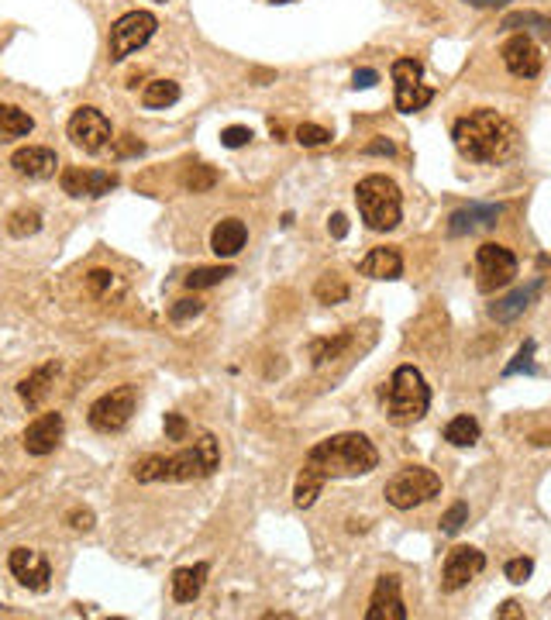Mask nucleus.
Here are the masks:
<instances>
[{"label": "nucleus", "mask_w": 551, "mask_h": 620, "mask_svg": "<svg viewBox=\"0 0 551 620\" xmlns=\"http://www.w3.org/2000/svg\"><path fill=\"white\" fill-rule=\"evenodd\" d=\"M452 142L469 162H500L517 149V128L483 107L452 124Z\"/></svg>", "instance_id": "obj_1"}, {"label": "nucleus", "mask_w": 551, "mask_h": 620, "mask_svg": "<svg viewBox=\"0 0 551 620\" xmlns=\"http://www.w3.org/2000/svg\"><path fill=\"white\" fill-rule=\"evenodd\" d=\"M221 465V448L214 434H200L190 448L176 455H145L134 462V479L138 483H194L207 479Z\"/></svg>", "instance_id": "obj_2"}, {"label": "nucleus", "mask_w": 551, "mask_h": 620, "mask_svg": "<svg viewBox=\"0 0 551 620\" xmlns=\"http://www.w3.org/2000/svg\"><path fill=\"white\" fill-rule=\"evenodd\" d=\"M314 472H321L325 479H356L365 476L379 465V452L376 445L358 431L348 434H331L325 441H318L310 452H307V462Z\"/></svg>", "instance_id": "obj_3"}, {"label": "nucleus", "mask_w": 551, "mask_h": 620, "mask_svg": "<svg viewBox=\"0 0 551 620\" xmlns=\"http://www.w3.org/2000/svg\"><path fill=\"white\" fill-rule=\"evenodd\" d=\"M383 403H386L389 424H396V428L417 424L424 414H427V407H431V386L424 383L421 369L400 366V369L393 372L386 390H383Z\"/></svg>", "instance_id": "obj_4"}, {"label": "nucleus", "mask_w": 551, "mask_h": 620, "mask_svg": "<svg viewBox=\"0 0 551 620\" xmlns=\"http://www.w3.org/2000/svg\"><path fill=\"white\" fill-rule=\"evenodd\" d=\"M356 204L358 214L365 221L369 231H393L403 214V200H400V186L372 173L356 186Z\"/></svg>", "instance_id": "obj_5"}, {"label": "nucleus", "mask_w": 551, "mask_h": 620, "mask_svg": "<svg viewBox=\"0 0 551 620\" xmlns=\"http://www.w3.org/2000/svg\"><path fill=\"white\" fill-rule=\"evenodd\" d=\"M438 493H441V479H438V472H431L424 465H407L386 483V503L396 510H414L427 500H434Z\"/></svg>", "instance_id": "obj_6"}, {"label": "nucleus", "mask_w": 551, "mask_h": 620, "mask_svg": "<svg viewBox=\"0 0 551 620\" xmlns=\"http://www.w3.org/2000/svg\"><path fill=\"white\" fill-rule=\"evenodd\" d=\"M156 28H159V21L149 11H128V14H121L111 25V38H107V56H111V62H125L131 52H138L142 45H149Z\"/></svg>", "instance_id": "obj_7"}, {"label": "nucleus", "mask_w": 551, "mask_h": 620, "mask_svg": "<svg viewBox=\"0 0 551 620\" xmlns=\"http://www.w3.org/2000/svg\"><path fill=\"white\" fill-rule=\"evenodd\" d=\"M134 403H138V390L125 383V386H118V390H111L100 400L90 403L87 421H90V428L97 434H118L128 428L131 414H134Z\"/></svg>", "instance_id": "obj_8"}, {"label": "nucleus", "mask_w": 551, "mask_h": 620, "mask_svg": "<svg viewBox=\"0 0 551 620\" xmlns=\"http://www.w3.org/2000/svg\"><path fill=\"white\" fill-rule=\"evenodd\" d=\"M517 279V255L503 245H479L476 252V286L483 293H496Z\"/></svg>", "instance_id": "obj_9"}, {"label": "nucleus", "mask_w": 551, "mask_h": 620, "mask_svg": "<svg viewBox=\"0 0 551 620\" xmlns=\"http://www.w3.org/2000/svg\"><path fill=\"white\" fill-rule=\"evenodd\" d=\"M424 66L417 59H396L393 62V83H396V111L403 114H414V111H424L431 100H434V90L421 83Z\"/></svg>", "instance_id": "obj_10"}, {"label": "nucleus", "mask_w": 551, "mask_h": 620, "mask_svg": "<svg viewBox=\"0 0 551 620\" xmlns=\"http://www.w3.org/2000/svg\"><path fill=\"white\" fill-rule=\"evenodd\" d=\"M65 135H69V142L76 145V149H83V152L97 155L107 149V142L114 138L111 135V121L100 114L97 107H80L69 124H65Z\"/></svg>", "instance_id": "obj_11"}, {"label": "nucleus", "mask_w": 551, "mask_h": 620, "mask_svg": "<svg viewBox=\"0 0 551 620\" xmlns=\"http://www.w3.org/2000/svg\"><path fill=\"white\" fill-rule=\"evenodd\" d=\"M7 569H11V576H14L21 586L32 589V593H45L49 583H52L49 558L42 555V552H34V548H14V552L7 555Z\"/></svg>", "instance_id": "obj_12"}, {"label": "nucleus", "mask_w": 551, "mask_h": 620, "mask_svg": "<svg viewBox=\"0 0 551 620\" xmlns=\"http://www.w3.org/2000/svg\"><path fill=\"white\" fill-rule=\"evenodd\" d=\"M486 569V555L472 545H458L445 558V572H441V586L448 593H458L462 586H469V579H476Z\"/></svg>", "instance_id": "obj_13"}, {"label": "nucleus", "mask_w": 551, "mask_h": 620, "mask_svg": "<svg viewBox=\"0 0 551 620\" xmlns=\"http://www.w3.org/2000/svg\"><path fill=\"white\" fill-rule=\"evenodd\" d=\"M59 183H63V193L69 197H107L111 190H118V176L114 173H103V169H80V166H69L63 169V176H59Z\"/></svg>", "instance_id": "obj_14"}, {"label": "nucleus", "mask_w": 551, "mask_h": 620, "mask_svg": "<svg viewBox=\"0 0 551 620\" xmlns=\"http://www.w3.org/2000/svg\"><path fill=\"white\" fill-rule=\"evenodd\" d=\"M65 434V421L63 414H42V417H34L32 424L25 428V452L28 455H52L56 448H59V441H63Z\"/></svg>", "instance_id": "obj_15"}, {"label": "nucleus", "mask_w": 551, "mask_h": 620, "mask_svg": "<svg viewBox=\"0 0 551 620\" xmlns=\"http://www.w3.org/2000/svg\"><path fill=\"white\" fill-rule=\"evenodd\" d=\"M500 56H503V66H507L514 76H520V80H534V76L541 73V52H538V45H534L527 35L507 38L503 49H500Z\"/></svg>", "instance_id": "obj_16"}, {"label": "nucleus", "mask_w": 551, "mask_h": 620, "mask_svg": "<svg viewBox=\"0 0 551 620\" xmlns=\"http://www.w3.org/2000/svg\"><path fill=\"white\" fill-rule=\"evenodd\" d=\"M365 620H407V607L400 596V579L396 576H379V583L372 589Z\"/></svg>", "instance_id": "obj_17"}, {"label": "nucleus", "mask_w": 551, "mask_h": 620, "mask_svg": "<svg viewBox=\"0 0 551 620\" xmlns=\"http://www.w3.org/2000/svg\"><path fill=\"white\" fill-rule=\"evenodd\" d=\"M503 214V207L500 204H469V207H462V211H455L448 217V235L452 238H462V235H476V231H486L493 228L496 221Z\"/></svg>", "instance_id": "obj_18"}, {"label": "nucleus", "mask_w": 551, "mask_h": 620, "mask_svg": "<svg viewBox=\"0 0 551 620\" xmlns=\"http://www.w3.org/2000/svg\"><path fill=\"white\" fill-rule=\"evenodd\" d=\"M59 166V155L52 149H42V145H28V149H18L11 155V169L25 180H49Z\"/></svg>", "instance_id": "obj_19"}, {"label": "nucleus", "mask_w": 551, "mask_h": 620, "mask_svg": "<svg viewBox=\"0 0 551 620\" xmlns=\"http://www.w3.org/2000/svg\"><path fill=\"white\" fill-rule=\"evenodd\" d=\"M541 290H545V279H541V276L531 279L527 286H520V290H514V293H507L503 300H496V304L489 307V317H493V321H500V324L517 321L520 314H527L531 304L541 297Z\"/></svg>", "instance_id": "obj_20"}, {"label": "nucleus", "mask_w": 551, "mask_h": 620, "mask_svg": "<svg viewBox=\"0 0 551 620\" xmlns=\"http://www.w3.org/2000/svg\"><path fill=\"white\" fill-rule=\"evenodd\" d=\"M56 376H59V362H45V366H38L32 369L21 383H18V397L25 400L28 410H38L45 397L52 393V383H56Z\"/></svg>", "instance_id": "obj_21"}, {"label": "nucleus", "mask_w": 551, "mask_h": 620, "mask_svg": "<svg viewBox=\"0 0 551 620\" xmlns=\"http://www.w3.org/2000/svg\"><path fill=\"white\" fill-rule=\"evenodd\" d=\"M245 242H249V228H245V221H238V217L218 221L214 231H210V248H214L221 259L238 255V252L245 248Z\"/></svg>", "instance_id": "obj_22"}, {"label": "nucleus", "mask_w": 551, "mask_h": 620, "mask_svg": "<svg viewBox=\"0 0 551 620\" xmlns=\"http://www.w3.org/2000/svg\"><path fill=\"white\" fill-rule=\"evenodd\" d=\"M210 576V565L207 562H196V565H187V569H176L169 586H172V600L176 603H194L196 596L203 593V583Z\"/></svg>", "instance_id": "obj_23"}, {"label": "nucleus", "mask_w": 551, "mask_h": 620, "mask_svg": "<svg viewBox=\"0 0 551 620\" xmlns=\"http://www.w3.org/2000/svg\"><path fill=\"white\" fill-rule=\"evenodd\" d=\"M358 273L369 279H400L403 276V259H400L396 248H372V252L362 259Z\"/></svg>", "instance_id": "obj_24"}, {"label": "nucleus", "mask_w": 551, "mask_h": 620, "mask_svg": "<svg viewBox=\"0 0 551 620\" xmlns=\"http://www.w3.org/2000/svg\"><path fill=\"white\" fill-rule=\"evenodd\" d=\"M32 128H34V118L28 111H21V107H14V104H0V145L32 135Z\"/></svg>", "instance_id": "obj_25"}, {"label": "nucleus", "mask_w": 551, "mask_h": 620, "mask_svg": "<svg viewBox=\"0 0 551 620\" xmlns=\"http://www.w3.org/2000/svg\"><path fill=\"white\" fill-rule=\"evenodd\" d=\"M176 100H180V83H172V80H152L142 90V107H149V111H165Z\"/></svg>", "instance_id": "obj_26"}, {"label": "nucleus", "mask_w": 551, "mask_h": 620, "mask_svg": "<svg viewBox=\"0 0 551 620\" xmlns=\"http://www.w3.org/2000/svg\"><path fill=\"white\" fill-rule=\"evenodd\" d=\"M325 483H327V479L321 476V472H314L310 465H303V469H300V479H296V490H293V503H296L300 510L314 507V500L321 496Z\"/></svg>", "instance_id": "obj_27"}, {"label": "nucleus", "mask_w": 551, "mask_h": 620, "mask_svg": "<svg viewBox=\"0 0 551 620\" xmlns=\"http://www.w3.org/2000/svg\"><path fill=\"white\" fill-rule=\"evenodd\" d=\"M445 441L455 445V448H472V445L479 441V421L469 417V414L448 421V424H445Z\"/></svg>", "instance_id": "obj_28"}, {"label": "nucleus", "mask_w": 551, "mask_h": 620, "mask_svg": "<svg viewBox=\"0 0 551 620\" xmlns=\"http://www.w3.org/2000/svg\"><path fill=\"white\" fill-rule=\"evenodd\" d=\"M42 231V211L38 207H18L7 217V235L11 238H32Z\"/></svg>", "instance_id": "obj_29"}, {"label": "nucleus", "mask_w": 551, "mask_h": 620, "mask_svg": "<svg viewBox=\"0 0 551 620\" xmlns=\"http://www.w3.org/2000/svg\"><path fill=\"white\" fill-rule=\"evenodd\" d=\"M348 345H352V335H348V331H341V335H334V338H318L310 345V359H314V366H327V362H334Z\"/></svg>", "instance_id": "obj_30"}, {"label": "nucleus", "mask_w": 551, "mask_h": 620, "mask_svg": "<svg viewBox=\"0 0 551 620\" xmlns=\"http://www.w3.org/2000/svg\"><path fill=\"white\" fill-rule=\"evenodd\" d=\"M227 276H234L231 266H200V269H194L183 283H187V290H210V286L225 283Z\"/></svg>", "instance_id": "obj_31"}, {"label": "nucleus", "mask_w": 551, "mask_h": 620, "mask_svg": "<svg viewBox=\"0 0 551 620\" xmlns=\"http://www.w3.org/2000/svg\"><path fill=\"white\" fill-rule=\"evenodd\" d=\"M503 28H527V31H538V35H551V21L545 14H534V11H517V14H507L503 18Z\"/></svg>", "instance_id": "obj_32"}, {"label": "nucleus", "mask_w": 551, "mask_h": 620, "mask_svg": "<svg viewBox=\"0 0 551 620\" xmlns=\"http://www.w3.org/2000/svg\"><path fill=\"white\" fill-rule=\"evenodd\" d=\"M314 297H318L321 304H345V300H348V286L334 276V273H327V276L318 279Z\"/></svg>", "instance_id": "obj_33"}, {"label": "nucleus", "mask_w": 551, "mask_h": 620, "mask_svg": "<svg viewBox=\"0 0 551 620\" xmlns=\"http://www.w3.org/2000/svg\"><path fill=\"white\" fill-rule=\"evenodd\" d=\"M214 183H218V173H214L210 166H190V169L183 173V186H187L190 193H207Z\"/></svg>", "instance_id": "obj_34"}, {"label": "nucleus", "mask_w": 551, "mask_h": 620, "mask_svg": "<svg viewBox=\"0 0 551 620\" xmlns=\"http://www.w3.org/2000/svg\"><path fill=\"white\" fill-rule=\"evenodd\" d=\"M200 314H203V300L183 297V300H176V304L169 307V321H172V324H187V321H194Z\"/></svg>", "instance_id": "obj_35"}, {"label": "nucleus", "mask_w": 551, "mask_h": 620, "mask_svg": "<svg viewBox=\"0 0 551 620\" xmlns=\"http://www.w3.org/2000/svg\"><path fill=\"white\" fill-rule=\"evenodd\" d=\"M296 142H300L303 149H321V145L331 142V131L321 128V124H300V128H296Z\"/></svg>", "instance_id": "obj_36"}, {"label": "nucleus", "mask_w": 551, "mask_h": 620, "mask_svg": "<svg viewBox=\"0 0 551 620\" xmlns=\"http://www.w3.org/2000/svg\"><path fill=\"white\" fill-rule=\"evenodd\" d=\"M534 338H527L524 345H520V352L514 355V362L503 369V376H517V372H534Z\"/></svg>", "instance_id": "obj_37"}, {"label": "nucleus", "mask_w": 551, "mask_h": 620, "mask_svg": "<svg viewBox=\"0 0 551 620\" xmlns=\"http://www.w3.org/2000/svg\"><path fill=\"white\" fill-rule=\"evenodd\" d=\"M87 290H90V297H107L111 290H114V273L111 269H90L87 273Z\"/></svg>", "instance_id": "obj_38"}, {"label": "nucleus", "mask_w": 551, "mask_h": 620, "mask_svg": "<svg viewBox=\"0 0 551 620\" xmlns=\"http://www.w3.org/2000/svg\"><path fill=\"white\" fill-rule=\"evenodd\" d=\"M249 142H252V128H245V124H231V128L221 131V145L225 149H241Z\"/></svg>", "instance_id": "obj_39"}, {"label": "nucleus", "mask_w": 551, "mask_h": 620, "mask_svg": "<svg viewBox=\"0 0 551 620\" xmlns=\"http://www.w3.org/2000/svg\"><path fill=\"white\" fill-rule=\"evenodd\" d=\"M465 521H469V507L465 503H455L452 510L441 517V534H458L465 527Z\"/></svg>", "instance_id": "obj_40"}, {"label": "nucleus", "mask_w": 551, "mask_h": 620, "mask_svg": "<svg viewBox=\"0 0 551 620\" xmlns=\"http://www.w3.org/2000/svg\"><path fill=\"white\" fill-rule=\"evenodd\" d=\"M503 572H507V579H510V583H527V579H531V572H534V562H531V558H510V562H507V565H503Z\"/></svg>", "instance_id": "obj_41"}, {"label": "nucleus", "mask_w": 551, "mask_h": 620, "mask_svg": "<svg viewBox=\"0 0 551 620\" xmlns=\"http://www.w3.org/2000/svg\"><path fill=\"white\" fill-rule=\"evenodd\" d=\"M145 152V145L134 138V135H121V138H114V145H111V155L114 159H128V155H142Z\"/></svg>", "instance_id": "obj_42"}, {"label": "nucleus", "mask_w": 551, "mask_h": 620, "mask_svg": "<svg viewBox=\"0 0 551 620\" xmlns=\"http://www.w3.org/2000/svg\"><path fill=\"white\" fill-rule=\"evenodd\" d=\"M187 434H190V424L183 414H165V438L169 441H187Z\"/></svg>", "instance_id": "obj_43"}, {"label": "nucleus", "mask_w": 551, "mask_h": 620, "mask_svg": "<svg viewBox=\"0 0 551 620\" xmlns=\"http://www.w3.org/2000/svg\"><path fill=\"white\" fill-rule=\"evenodd\" d=\"M65 521H69L73 531H94V521H97V517H94V510H80V507H76V510H69Z\"/></svg>", "instance_id": "obj_44"}, {"label": "nucleus", "mask_w": 551, "mask_h": 620, "mask_svg": "<svg viewBox=\"0 0 551 620\" xmlns=\"http://www.w3.org/2000/svg\"><path fill=\"white\" fill-rule=\"evenodd\" d=\"M379 83V73L376 69H356V76H352V87L356 90H369V87H376Z\"/></svg>", "instance_id": "obj_45"}, {"label": "nucleus", "mask_w": 551, "mask_h": 620, "mask_svg": "<svg viewBox=\"0 0 551 620\" xmlns=\"http://www.w3.org/2000/svg\"><path fill=\"white\" fill-rule=\"evenodd\" d=\"M327 231H331V238H345L348 235V217L345 214H331V221H327Z\"/></svg>", "instance_id": "obj_46"}, {"label": "nucleus", "mask_w": 551, "mask_h": 620, "mask_svg": "<svg viewBox=\"0 0 551 620\" xmlns=\"http://www.w3.org/2000/svg\"><path fill=\"white\" fill-rule=\"evenodd\" d=\"M365 152H369V155H393V152H396V145H393L389 138H376V142H369V145H365Z\"/></svg>", "instance_id": "obj_47"}, {"label": "nucleus", "mask_w": 551, "mask_h": 620, "mask_svg": "<svg viewBox=\"0 0 551 620\" xmlns=\"http://www.w3.org/2000/svg\"><path fill=\"white\" fill-rule=\"evenodd\" d=\"M496 617H524V610H520V603H514V600H507L500 610H496Z\"/></svg>", "instance_id": "obj_48"}, {"label": "nucleus", "mask_w": 551, "mask_h": 620, "mask_svg": "<svg viewBox=\"0 0 551 620\" xmlns=\"http://www.w3.org/2000/svg\"><path fill=\"white\" fill-rule=\"evenodd\" d=\"M465 4H472V7H503L507 0H465Z\"/></svg>", "instance_id": "obj_49"}, {"label": "nucleus", "mask_w": 551, "mask_h": 620, "mask_svg": "<svg viewBox=\"0 0 551 620\" xmlns=\"http://www.w3.org/2000/svg\"><path fill=\"white\" fill-rule=\"evenodd\" d=\"M272 4H290V0H272Z\"/></svg>", "instance_id": "obj_50"}]
</instances>
